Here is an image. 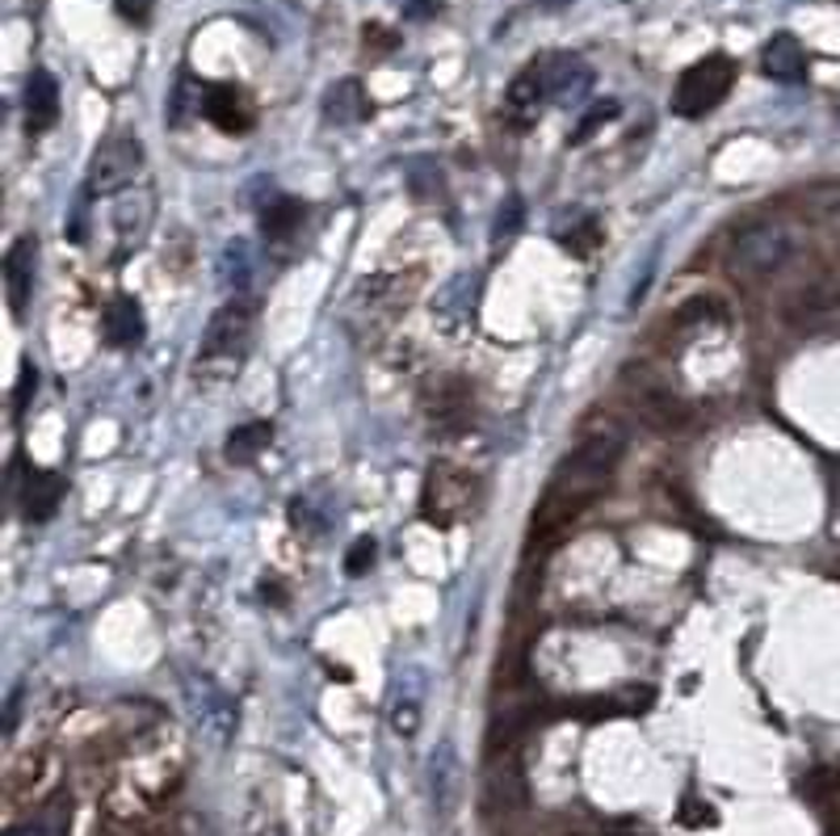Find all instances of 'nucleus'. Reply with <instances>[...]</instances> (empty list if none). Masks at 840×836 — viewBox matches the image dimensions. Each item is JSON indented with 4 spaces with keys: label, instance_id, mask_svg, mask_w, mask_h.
Instances as JSON below:
<instances>
[{
    "label": "nucleus",
    "instance_id": "obj_1",
    "mask_svg": "<svg viewBox=\"0 0 840 836\" xmlns=\"http://www.w3.org/2000/svg\"><path fill=\"white\" fill-rule=\"evenodd\" d=\"M622 429L618 425H597L584 438L576 441L572 450L563 455V462L551 471L542 500H538L534 517H530V538L547 543L554 534H563L576 517L589 509L597 496L610 488L613 471H618V458H622Z\"/></svg>",
    "mask_w": 840,
    "mask_h": 836
},
{
    "label": "nucleus",
    "instance_id": "obj_2",
    "mask_svg": "<svg viewBox=\"0 0 840 836\" xmlns=\"http://www.w3.org/2000/svg\"><path fill=\"white\" fill-rule=\"evenodd\" d=\"M252 332H257V303L252 299H231L210 316L202 345H198V361H193V379L202 387H223L244 370L249 358Z\"/></svg>",
    "mask_w": 840,
    "mask_h": 836
},
{
    "label": "nucleus",
    "instance_id": "obj_3",
    "mask_svg": "<svg viewBox=\"0 0 840 836\" xmlns=\"http://www.w3.org/2000/svg\"><path fill=\"white\" fill-rule=\"evenodd\" d=\"M794 257H799V231L790 223H778V219H757V223L736 228L731 248H727V266L744 282H761V278L782 273Z\"/></svg>",
    "mask_w": 840,
    "mask_h": 836
},
{
    "label": "nucleus",
    "instance_id": "obj_4",
    "mask_svg": "<svg viewBox=\"0 0 840 836\" xmlns=\"http://www.w3.org/2000/svg\"><path fill=\"white\" fill-rule=\"evenodd\" d=\"M479 509V476L454 462H438L424 476V492H420V517L433 521L438 530L459 526L462 517H471Z\"/></svg>",
    "mask_w": 840,
    "mask_h": 836
},
{
    "label": "nucleus",
    "instance_id": "obj_5",
    "mask_svg": "<svg viewBox=\"0 0 840 836\" xmlns=\"http://www.w3.org/2000/svg\"><path fill=\"white\" fill-rule=\"evenodd\" d=\"M736 84V59L731 56H707L693 68L681 72L677 89H672V110L681 118H702L710 115Z\"/></svg>",
    "mask_w": 840,
    "mask_h": 836
},
{
    "label": "nucleus",
    "instance_id": "obj_6",
    "mask_svg": "<svg viewBox=\"0 0 840 836\" xmlns=\"http://www.w3.org/2000/svg\"><path fill=\"white\" fill-rule=\"evenodd\" d=\"M186 703H190V715H193V727H198V740L207 744V748H228L231 736H236V703H231L228 689H219V685L210 681V677H193V673H186Z\"/></svg>",
    "mask_w": 840,
    "mask_h": 836
},
{
    "label": "nucleus",
    "instance_id": "obj_7",
    "mask_svg": "<svg viewBox=\"0 0 840 836\" xmlns=\"http://www.w3.org/2000/svg\"><path fill=\"white\" fill-rule=\"evenodd\" d=\"M143 172V143L134 135H110L97 156L89 160V177H84V190L93 198H106V193L131 190L134 177Z\"/></svg>",
    "mask_w": 840,
    "mask_h": 836
},
{
    "label": "nucleus",
    "instance_id": "obj_8",
    "mask_svg": "<svg viewBox=\"0 0 840 836\" xmlns=\"http://www.w3.org/2000/svg\"><path fill=\"white\" fill-rule=\"evenodd\" d=\"M538 72H542V89H547V97L559 101V106H576V101H584L592 89V68L580 56L538 59Z\"/></svg>",
    "mask_w": 840,
    "mask_h": 836
},
{
    "label": "nucleus",
    "instance_id": "obj_9",
    "mask_svg": "<svg viewBox=\"0 0 840 836\" xmlns=\"http://www.w3.org/2000/svg\"><path fill=\"white\" fill-rule=\"evenodd\" d=\"M152 215H156V198L148 186H139V190H127L122 198H118L114 207V236H118V261L131 252V248H139L143 240H148V228H152Z\"/></svg>",
    "mask_w": 840,
    "mask_h": 836
},
{
    "label": "nucleus",
    "instance_id": "obj_10",
    "mask_svg": "<svg viewBox=\"0 0 840 836\" xmlns=\"http://www.w3.org/2000/svg\"><path fill=\"white\" fill-rule=\"evenodd\" d=\"M429 795H433V812H438V819L454 816L459 795H462V765H459V753H454V744L450 740H441L438 748H433V757H429Z\"/></svg>",
    "mask_w": 840,
    "mask_h": 836
},
{
    "label": "nucleus",
    "instance_id": "obj_11",
    "mask_svg": "<svg viewBox=\"0 0 840 836\" xmlns=\"http://www.w3.org/2000/svg\"><path fill=\"white\" fill-rule=\"evenodd\" d=\"M202 115L228 135H244L252 127V101L240 84H210L202 93Z\"/></svg>",
    "mask_w": 840,
    "mask_h": 836
},
{
    "label": "nucleus",
    "instance_id": "obj_12",
    "mask_svg": "<svg viewBox=\"0 0 840 836\" xmlns=\"http://www.w3.org/2000/svg\"><path fill=\"white\" fill-rule=\"evenodd\" d=\"M34 252H39V240L18 236L9 257H4V290H9V311L13 316H26L30 295H34Z\"/></svg>",
    "mask_w": 840,
    "mask_h": 836
},
{
    "label": "nucleus",
    "instance_id": "obj_13",
    "mask_svg": "<svg viewBox=\"0 0 840 836\" xmlns=\"http://www.w3.org/2000/svg\"><path fill=\"white\" fill-rule=\"evenodd\" d=\"M547 101L551 97L542 89V72H538V63H530L526 72H517L509 93H504V118L513 122L517 131H526V127H534V118L542 115Z\"/></svg>",
    "mask_w": 840,
    "mask_h": 836
},
{
    "label": "nucleus",
    "instance_id": "obj_14",
    "mask_svg": "<svg viewBox=\"0 0 840 836\" xmlns=\"http://www.w3.org/2000/svg\"><path fill=\"white\" fill-rule=\"evenodd\" d=\"M63 492H68V484L56 471H30L26 484H21V517L30 526L51 521L59 514V505H63Z\"/></svg>",
    "mask_w": 840,
    "mask_h": 836
},
{
    "label": "nucleus",
    "instance_id": "obj_15",
    "mask_svg": "<svg viewBox=\"0 0 840 836\" xmlns=\"http://www.w3.org/2000/svg\"><path fill=\"white\" fill-rule=\"evenodd\" d=\"M761 72L769 80H782V84H799L807 80V51L794 34H773L761 51Z\"/></svg>",
    "mask_w": 840,
    "mask_h": 836
},
{
    "label": "nucleus",
    "instance_id": "obj_16",
    "mask_svg": "<svg viewBox=\"0 0 840 836\" xmlns=\"http://www.w3.org/2000/svg\"><path fill=\"white\" fill-rule=\"evenodd\" d=\"M59 122V84L51 72H30L26 80V131L42 135Z\"/></svg>",
    "mask_w": 840,
    "mask_h": 836
},
{
    "label": "nucleus",
    "instance_id": "obj_17",
    "mask_svg": "<svg viewBox=\"0 0 840 836\" xmlns=\"http://www.w3.org/2000/svg\"><path fill=\"white\" fill-rule=\"evenodd\" d=\"M143 307L134 303V299H114V303L106 307V316H101V337H106V345H114V349H134V345L143 341Z\"/></svg>",
    "mask_w": 840,
    "mask_h": 836
},
{
    "label": "nucleus",
    "instance_id": "obj_18",
    "mask_svg": "<svg viewBox=\"0 0 840 836\" xmlns=\"http://www.w3.org/2000/svg\"><path fill=\"white\" fill-rule=\"evenodd\" d=\"M429 420L438 429H462L471 420V387L462 379L441 382V391H433V399H429Z\"/></svg>",
    "mask_w": 840,
    "mask_h": 836
},
{
    "label": "nucleus",
    "instance_id": "obj_19",
    "mask_svg": "<svg viewBox=\"0 0 840 836\" xmlns=\"http://www.w3.org/2000/svg\"><path fill=\"white\" fill-rule=\"evenodd\" d=\"M370 115V101H366V89L358 80H337L332 89L324 93V118L337 122V127H353Z\"/></svg>",
    "mask_w": 840,
    "mask_h": 836
},
{
    "label": "nucleus",
    "instance_id": "obj_20",
    "mask_svg": "<svg viewBox=\"0 0 840 836\" xmlns=\"http://www.w3.org/2000/svg\"><path fill=\"white\" fill-rule=\"evenodd\" d=\"M639 417L656 429H681L689 420V408L664 387H648V391H639Z\"/></svg>",
    "mask_w": 840,
    "mask_h": 836
},
{
    "label": "nucleus",
    "instance_id": "obj_21",
    "mask_svg": "<svg viewBox=\"0 0 840 836\" xmlns=\"http://www.w3.org/2000/svg\"><path fill=\"white\" fill-rule=\"evenodd\" d=\"M273 441V425L269 420H244L228 434V462H252L266 455V446Z\"/></svg>",
    "mask_w": 840,
    "mask_h": 836
},
{
    "label": "nucleus",
    "instance_id": "obj_22",
    "mask_svg": "<svg viewBox=\"0 0 840 836\" xmlns=\"http://www.w3.org/2000/svg\"><path fill=\"white\" fill-rule=\"evenodd\" d=\"M521 803H526V782L513 765L500 760V769L488 774V812H513Z\"/></svg>",
    "mask_w": 840,
    "mask_h": 836
},
{
    "label": "nucleus",
    "instance_id": "obj_23",
    "mask_svg": "<svg viewBox=\"0 0 840 836\" xmlns=\"http://www.w3.org/2000/svg\"><path fill=\"white\" fill-rule=\"evenodd\" d=\"M307 207L299 202V198H287V193H278L269 207H261V228H266V236H290V231L303 223Z\"/></svg>",
    "mask_w": 840,
    "mask_h": 836
},
{
    "label": "nucleus",
    "instance_id": "obj_24",
    "mask_svg": "<svg viewBox=\"0 0 840 836\" xmlns=\"http://www.w3.org/2000/svg\"><path fill=\"white\" fill-rule=\"evenodd\" d=\"M420 727V685H396L391 694V732L412 740Z\"/></svg>",
    "mask_w": 840,
    "mask_h": 836
},
{
    "label": "nucleus",
    "instance_id": "obj_25",
    "mask_svg": "<svg viewBox=\"0 0 840 836\" xmlns=\"http://www.w3.org/2000/svg\"><path fill=\"white\" fill-rule=\"evenodd\" d=\"M249 273H252L249 245H244V240H231V245L223 248V261H219V282L228 286V290H244V286H249Z\"/></svg>",
    "mask_w": 840,
    "mask_h": 836
},
{
    "label": "nucleus",
    "instance_id": "obj_26",
    "mask_svg": "<svg viewBox=\"0 0 840 836\" xmlns=\"http://www.w3.org/2000/svg\"><path fill=\"white\" fill-rule=\"evenodd\" d=\"M521 223H526V207H521L517 193H509L497 210V223H492V245H509L517 231H521Z\"/></svg>",
    "mask_w": 840,
    "mask_h": 836
},
{
    "label": "nucleus",
    "instance_id": "obj_27",
    "mask_svg": "<svg viewBox=\"0 0 840 836\" xmlns=\"http://www.w3.org/2000/svg\"><path fill=\"white\" fill-rule=\"evenodd\" d=\"M610 118H618V101H601V106H592L589 115L580 118V127H576V131L568 135V143H572V148H580V143H584L589 135L601 131V127H606Z\"/></svg>",
    "mask_w": 840,
    "mask_h": 836
},
{
    "label": "nucleus",
    "instance_id": "obj_28",
    "mask_svg": "<svg viewBox=\"0 0 840 836\" xmlns=\"http://www.w3.org/2000/svg\"><path fill=\"white\" fill-rule=\"evenodd\" d=\"M563 245H568V252H572V257H580V261H584L592 248L601 245V228H597V219H584V223H580L572 236H563Z\"/></svg>",
    "mask_w": 840,
    "mask_h": 836
},
{
    "label": "nucleus",
    "instance_id": "obj_29",
    "mask_svg": "<svg viewBox=\"0 0 840 836\" xmlns=\"http://www.w3.org/2000/svg\"><path fill=\"white\" fill-rule=\"evenodd\" d=\"M374 551H379L374 538H358V543L349 547V555H344V571H349V576H366V571L374 568Z\"/></svg>",
    "mask_w": 840,
    "mask_h": 836
},
{
    "label": "nucleus",
    "instance_id": "obj_30",
    "mask_svg": "<svg viewBox=\"0 0 840 836\" xmlns=\"http://www.w3.org/2000/svg\"><path fill=\"white\" fill-rule=\"evenodd\" d=\"M34 382H39V370L26 361V366H21V379H18V396H13V412H21V408L34 399Z\"/></svg>",
    "mask_w": 840,
    "mask_h": 836
},
{
    "label": "nucleus",
    "instance_id": "obj_31",
    "mask_svg": "<svg viewBox=\"0 0 840 836\" xmlns=\"http://www.w3.org/2000/svg\"><path fill=\"white\" fill-rule=\"evenodd\" d=\"M152 4L156 0H114L118 13H122L127 21H134V26H143V21L152 18Z\"/></svg>",
    "mask_w": 840,
    "mask_h": 836
},
{
    "label": "nucleus",
    "instance_id": "obj_32",
    "mask_svg": "<svg viewBox=\"0 0 840 836\" xmlns=\"http://www.w3.org/2000/svg\"><path fill=\"white\" fill-rule=\"evenodd\" d=\"M244 836H282V833H278V824H273V819L257 812V816L249 819V833H244Z\"/></svg>",
    "mask_w": 840,
    "mask_h": 836
},
{
    "label": "nucleus",
    "instance_id": "obj_33",
    "mask_svg": "<svg viewBox=\"0 0 840 836\" xmlns=\"http://www.w3.org/2000/svg\"><path fill=\"white\" fill-rule=\"evenodd\" d=\"M542 4H568V0H542Z\"/></svg>",
    "mask_w": 840,
    "mask_h": 836
}]
</instances>
